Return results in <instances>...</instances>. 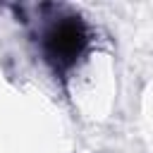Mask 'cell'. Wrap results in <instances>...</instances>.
Here are the masks:
<instances>
[{
    "instance_id": "obj_1",
    "label": "cell",
    "mask_w": 153,
    "mask_h": 153,
    "mask_svg": "<svg viewBox=\"0 0 153 153\" xmlns=\"http://www.w3.org/2000/svg\"><path fill=\"white\" fill-rule=\"evenodd\" d=\"M86 43L84 26L79 22H60L50 33H48V55L57 65H69L74 57L81 53Z\"/></svg>"
}]
</instances>
